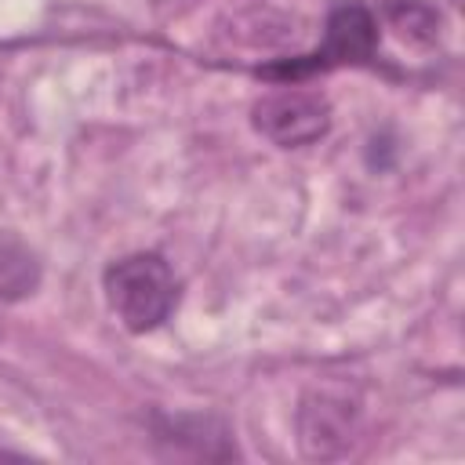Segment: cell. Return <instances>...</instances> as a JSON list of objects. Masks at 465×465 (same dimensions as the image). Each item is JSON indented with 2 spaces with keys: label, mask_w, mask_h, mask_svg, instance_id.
Masks as SVG:
<instances>
[{
  "label": "cell",
  "mask_w": 465,
  "mask_h": 465,
  "mask_svg": "<svg viewBox=\"0 0 465 465\" xmlns=\"http://www.w3.org/2000/svg\"><path fill=\"white\" fill-rule=\"evenodd\" d=\"M105 302L127 331H156L178 305L174 269L153 251L127 254L105 269Z\"/></svg>",
  "instance_id": "1"
},
{
  "label": "cell",
  "mask_w": 465,
  "mask_h": 465,
  "mask_svg": "<svg viewBox=\"0 0 465 465\" xmlns=\"http://www.w3.org/2000/svg\"><path fill=\"white\" fill-rule=\"evenodd\" d=\"M378 44V25L374 15L360 4V0H341L331 18H327V36L323 47L305 54V58H291L280 65H265V76L276 80H298L305 73L327 69V65H341V62H363Z\"/></svg>",
  "instance_id": "2"
},
{
  "label": "cell",
  "mask_w": 465,
  "mask_h": 465,
  "mask_svg": "<svg viewBox=\"0 0 465 465\" xmlns=\"http://www.w3.org/2000/svg\"><path fill=\"white\" fill-rule=\"evenodd\" d=\"M254 127L265 138H272L276 145L298 149V145H309V142L327 134L331 105L316 91L280 87V91L265 94L262 102H254Z\"/></svg>",
  "instance_id": "3"
},
{
  "label": "cell",
  "mask_w": 465,
  "mask_h": 465,
  "mask_svg": "<svg viewBox=\"0 0 465 465\" xmlns=\"http://www.w3.org/2000/svg\"><path fill=\"white\" fill-rule=\"evenodd\" d=\"M356 418L360 407L349 400V392L316 389L298 407V443L309 458H338L356 440Z\"/></svg>",
  "instance_id": "4"
},
{
  "label": "cell",
  "mask_w": 465,
  "mask_h": 465,
  "mask_svg": "<svg viewBox=\"0 0 465 465\" xmlns=\"http://www.w3.org/2000/svg\"><path fill=\"white\" fill-rule=\"evenodd\" d=\"M156 440L171 443V450H189L196 458H232L236 447L229 429L211 414H156Z\"/></svg>",
  "instance_id": "5"
},
{
  "label": "cell",
  "mask_w": 465,
  "mask_h": 465,
  "mask_svg": "<svg viewBox=\"0 0 465 465\" xmlns=\"http://www.w3.org/2000/svg\"><path fill=\"white\" fill-rule=\"evenodd\" d=\"M40 283V262L29 247L15 240H0V302H18L33 294Z\"/></svg>",
  "instance_id": "6"
}]
</instances>
